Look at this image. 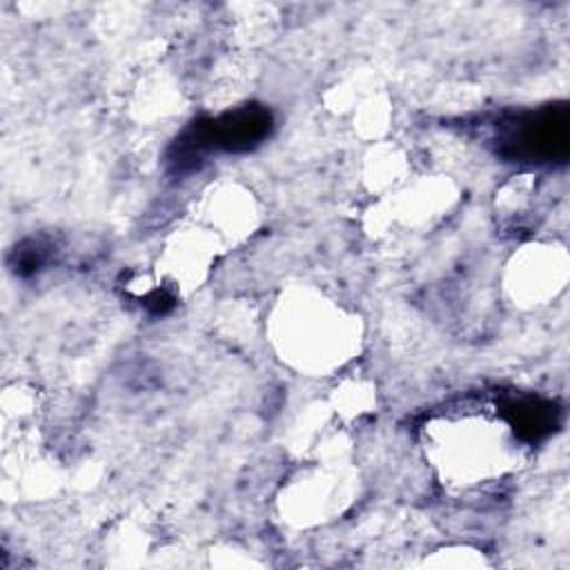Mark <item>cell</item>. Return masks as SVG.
Masks as SVG:
<instances>
[{
	"label": "cell",
	"mask_w": 570,
	"mask_h": 570,
	"mask_svg": "<svg viewBox=\"0 0 570 570\" xmlns=\"http://www.w3.org/2000/svg\"><path fill=\"white\" fill-rule=\"evenodd\" d=\"M497 149L508 160L563 163L570 151V111L566 102L546 105L503 120Z\"/></svg>",
	"instance_id": "cell-1"
},
{
	"label": "cell",
	"mask_w": 570,
	"mask_h": 570,
	"mask_svg": "<svg viewBox=\"0 0 570 570\" xmlns=\"http://www.w3.org/2000/svg\"><path fill=\"white\" fill-rule=\"evenodd\" d=\"M274 127V116L263 105H245L227 111L218 118L200 120L180 140L178 163L185 158L194 160L198 154L209 149H220L229 154H240L258 147Z\"/></svg>",
	"instance_id": "cell-2"
},
{
	"label": "cell",
	"mask_w": 570,
	"mask_h": 570,
	"mask_svg": "<svg viewBox=\"0 0 570 570\" xmlns=\"http://www.w3.org/2000/svg\"><path fill=\"white\" fill-rule=\"evenodd\" d=\"M501 414L512 425L514 434L523 441H541L559 425V410L554 403L539 396H519L508 399L501 405Z\"/></svg>",
	"instance_id": "cell-3"
}]
</instances>
